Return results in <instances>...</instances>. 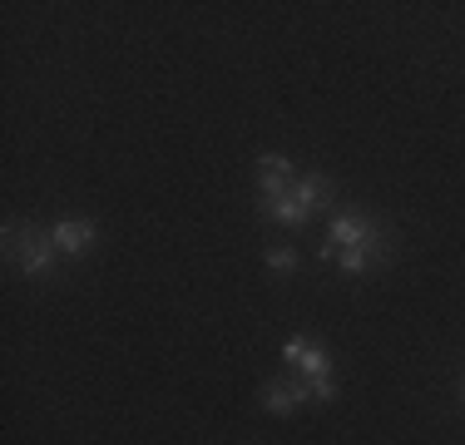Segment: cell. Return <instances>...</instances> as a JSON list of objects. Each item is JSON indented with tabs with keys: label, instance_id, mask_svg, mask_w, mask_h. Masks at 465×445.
I'll return each instance as SVG.
<instances>
[{
	"label": "cell",
	"instance_id": "cell-1",
	"mask_svg": "<svg viewBox=\"0 0 465 445\" xmlns=\"http://www.w3.org/2000/svg\"><path fill=\"white\" fill-rule=\"evenodd\" d=\"M15 258H20V272H25V277H50L54 272V258H60L50 228L25 222V228H20V238H15Z\"/></svg>",
	"mask_w": 465,
	"mask_h": 445
},
{
	"label": "cell",
	"instance_id": "cell-2",
	"mask_svg": "<svg viewBox=\"0 0 465 445\" xmlns=\"http://www.w3.org/2000/svg\"><path fill=\"white\" fill-rule=\"evenodd\" d=\"M376 232H386V228H381L371 213H337V218H331V228H327V248H331V252L361 248L367 238H376Z\"/></svg>",
	"mask_w": 465,
	"mask_h": 445
},
{
	"label": "cell",
	"instance_id": "cell-3",
	"mask_svg": "<svg viewBox=\"0 0 465 445\" xmlns=\"http://www.w3.org/2000/svg\"><path fill=\"white\" fill-rule=\"evenodd\" d=\"M297 406H312V386L302 376H278V381L262 386V410L268 416H292Z\"/></svg>",
	"mask_w": 465,
	"mask_h": 445
},
{
	"label": "cell",
	"instance_id": "cell-4",
	"mask_svg": "<svg viewBox=\"0 0 465 445\" xmlns=\"http://www.w3.org/2000/svg\"><path fill=\"white\" fill-rule=\"evenodd\" d=\"M50 238H54V248H60L64 258H84V252L94 248V238H99V222L94 218H64V222L50 228Z\"/></svg>",
	"mask_w": 465,
	"mask_h": 445
},
{
	"label": "cell",
	"instance_id": "cell-5",
	"mask_svg": "<svg viewBox=\"0 0 465 445\" xmlns=\"http://www.w3.org/2000/svg\"><path fill=\"white\" fill-rule=\"evenodd\" d=\"M292 183H297L292 159H282V153H262V159H258V188H262V203H268V198L292 193Z\"/></svg>",
	"mask_w": 465,
	"mask_h": 445
},
{
	"label": "cell",
	"instance_id": "cell-6",
	"mask_svg": "<svg viewBox=\"0 0 465 445\" xmlns=\"http://www.w3.org/2000/svg\"><path fill=\"white\" fill-rule=\"evenodd\" d=\"M371 262H391V232H376V238H367L361 248H347V252H337V267L341 272H367Z\"/></svg>",
	"mask_w": 465,
	"mask_h": 445
},
{
	"label": "cell",
	"instance_id": "cell-7",
	"mask_svg": "<svg viewBox=\"0 0 465 445\" xmlns=\"http://www.w3.org/2000/svg\"><path fill=\"white\" fill-rule=\"evenodd\" d=\"M292 198L307 208V213H317V208H331V198H337V183H331L322 169H307V173L292 183Z\"/></svg>",
	"mask_w": 465,
	"mask_h": 445
},
{
	"label": "cell",
	"instance_id": "cell-8",
	"mask_svg": "<svg viewBox=\"0 0 465 445\" xmlns=\"http://www.w3.org/2000/svg\"><path fill=\"white\" fill-rule=\"evenodd\" d=\"M262 213H268L272 222H282V228H302V222L312 218V213H307V208L297 203L292 193H282V198H268V203H262Z\"/></svg>",
	"mask_w": 465,
	"mask_h": 445
},
{
	"label": "cell",
	"instance_id": "cell-9",
	"mask_svg": "<svg viewBox=\"0 0 465 445\" xmlns=\"http://www.w3.org/2000/svg\"><path fill=\"white\" fill-rule=\"evenodd\" d=\"M297 371H302V381H317V376H331V356L317 347V341H307L302 361H297Z\"/></svg>",
	"mask_w": 465,
	"mask_h": 445
},
{
	"label": "cell",
	"instance_id": "cell-10",
	"mask_svg": "<svg viewBox=\"0 0 465 445\" xmlns=\"http://www.w3.org/2000/svg\"><path fill=\"white\" fill-rule=\"evenodd\" d=\"M268 267H272V272H292V267H297V252L292 248H268Z\"/></svg>",
	"mask_w": 465,
	"mask_h": 445
},
{
	"label": "cell",
	"instance_id": "cell-11",
	"mask_svg": "<svg viewBox=\"0 0 465 445\" xmlns=\"http://www.w3.org/2000/svg\"><path fill=\"white\" fill-rule=\"evenodd\" d=\"M307 386H312V400H337V391H341L337 376H317V381H307Z\"/></svg>",
	"mask_w": 465,
	"mask_h": 445
},
{
	"label": "cell",
	"instance_id": "cell-12",
	"mask_svg": "<svg viewBox=\"0 0 465 445\" xmlns=\"http://www.w3.org/2000/svg\"><path fill=\"white\" fill-rule=\"evenodd\" d=\"M302 351H307V337H287V341H282V361L297 366V361H302Z\"/></svg>",
	"mask_w": 465,
	"mask_h": 445
},
{
	"label": "cell",
	"instance_id": "cell-13",
	"mask_svg": "<svg viewBox=\"0 0 465 445\" xmlns=\"http://www.w3.org/2000/svg\"><path fill=\"white\" fill-rule=\"evenodd\" d=\"M460 400H465V376H460Z\"/></svg>",
	"mask_w": 465,
	"mask_h": 445
}]
</instances>
